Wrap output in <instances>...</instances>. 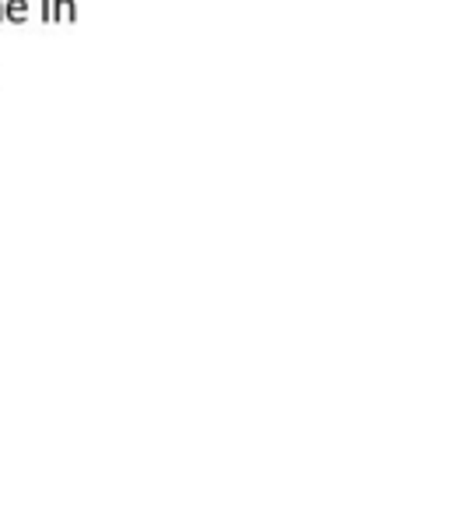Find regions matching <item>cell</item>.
Listing matches in <instances>:
<instances>
[{
  "instance_id": "cell-1",
  "label": "cell",
  "mask_w": 462,
  "mask_h": 512,
  "mask_svg": "<svg viewBox=\"0 0 462 512\" xmlns=\"http://www.w3.org/2000/svg\"><path fill=\"white\" fill-rule=\"evenodd\" d=\"M32 18V0H4V21L25 25Z\"/></svg>"
},
{
  "instance_id": "cell-4",
  "label": "cell",
  "mask_w": 462,
  "mask_h": 512,
  "mask_svg": "<svg viewBox=\"0 0 462 512\" xmlns=\"http://www.w3.org/2000/svg\"><path fill=\"white\" fill-rule=\"evenodd\" d=\"M0 21H4V0H0Z\"/></svg>"
},
{
  "instance_id": "cell-2",
  "label": "cell",
  "mask_w": 462,
  "mask_h": 512,
  "mask_svg": "<svg viewBox=\"0 0 462 512\" xmlns=\"http://www.w3.org/2000/svg\"><path fill=\"white\" fill-rule=\"evenodd\" d=\"M77 21V0H53V25Z\"/></svg>"
},
{
  "instance_id": "cell-3",
  "label": "cell",
  "mask_w": 462,
  "mask_h": 512,
  "mask_svg": "<svg viewBox=\"0 0 462 512\" xmlns=\"http://www.w3.org/2000/svg\"><path fill=\"white\" fill-rule=\"evenodd\" d=\"M39 4H42V8H39L42 21H46V25H53V0H39Z\"/></svg>"
}]
</instances>
